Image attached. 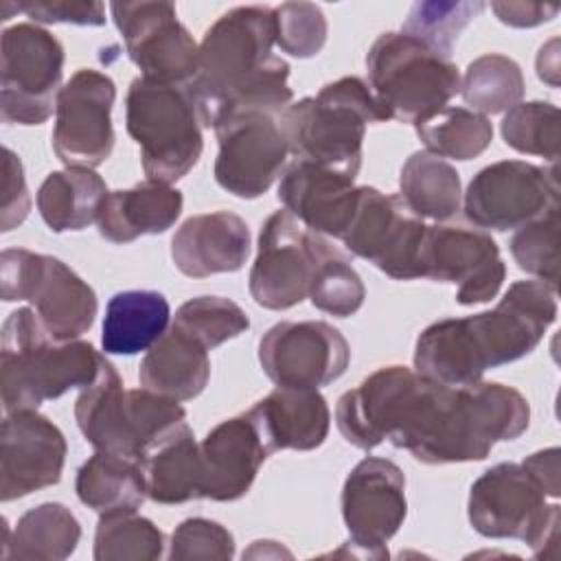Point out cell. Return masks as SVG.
<instances>
[{
    "mask_svg": "<svg viewBox=\"0 0 561 561\" xmlns=\"http://www.w3.org/2000/svg\"><path fill=\"white\" fill-rule=\"evenodd\" d=\"M116 85L94 68L77 70L59 90L53 151L66 167L96 169L114 149L112 105Z\"/></svg>",
    "mask_w": 561,
    "mask_h": 561,
    "instance_id": "16",
    "label": "cell"
},
{
    "mask_svg": "<svg viewBox=\"0 0 561 561\" xmlns=\"http://www.w3.org/2000/svg\"><path fill=\"white\" fill-rule=\"evenodd\" d=\"M107 195L105 180L94 169L66 167L46 175L35 202L53 232H70L99 221Z\"/></svg>",
    "mask_w": 561,
    "mask_h": 561,
    "instance_id": "30",
    "label": "cell"
},
{
    "mask_svg": "<svg viewBox=\"0 0 561 561\" xmlns=\"http://www.w3.org/2000/svg\"><path fill=\"white\" fill-rule=\"evenodd\" d=\"M75 419L96 451L142 460V456L175 425L186 421L180 401L149 388H125L121 375L103 357L96 379L81 388Z\"/></svg>",
    "mask_w": 561,
    "mask_h": 561,
    "instance_id": "6",
    "label": "cell"
},
{
    "mask_svg": "<svg viewBox=\"0 0 561 561\" xmlns=\"http://www.w3.org/2000/svg\"><path fill=\"white\" fill-rule=\"evenodd\" d=\"M259 362L276 386L322 388L344 375L351 362L346 337L329 322H276L259 340Z\"/></svg>",
    "mask_w": 561,
    "mask_h": 561,
    "instance_id": "18",
    "label": "cell"
},
{
    "mask_svg": "<svg viewBox=\"0 0 561 561\" xmlns=\"http://www.w3.org/2000/svg\"><path fill=\"white\" fill-rule=\"evenodd\" d=\"M147 497L158 504H184L204 497V467L199 443L184 423L164 434L140 460Z\"/></svg>",
    "mask_w": 561,
    "mask_h": 561,
    "instance_id": "28",
    "label": "cell"
},
{
    "mask_svg": "<svg viewBox=\"0 0 561 561\" xmlns=\"http://www.w3.org/2000/svg\"><path fill=\"white\" fill-rule=\"evenodd\" d=\"M103 357L85 340H55L33 309L11 311L0 346L4 412L37 410L72 388L90 386Z\"/></svg>",
    "mask_w": 561,
    "mask_h": 561,
    "instance_id": "4",
    "label": "cell"
},
{
    "mask_svg": "<svg viewBox=\"0 0 561 561\" xmlns=\"http://www.w3.org/2000/svg\"><path fill=\"white\" fill-rule=\"evenodd\" d=\"M419 140L438 158L473 160L493 140L491 121L469 107H443L427 121L414 125Z\"/></svg>",
    "mask_w": 561,
    "mask_h": 561,
    "instance_id": "34",
    "label": "cell"
},
{
    "mask_svg": "<svg viewBox=\"0 0 561 561\" xmlns=\"http://www.w3.org/2000/svg\"><path fill=\"white\" fill-rule=\"evenodd\" d=\"M125 125L147 180L173 184L202 156V118L186 85L136 77L125 96Z\"/></svg>",
    "mask_w": 561,
    "mask_h": 561,
    "instance_id": "7",
    "label": "cell"
},
{
    "mask_svg": "<svg viewBox=\"0 0 561 561\" xmlns=\"http://www.w3.org/2000/svg\"><path fill=\"white\" fill-rule=\"evenodd\" d=\"M61 430L37 410L7 412L0 425V500L11 502L61 480Z\"/></svg>",
    "mask_w": 561,
    "mask_h": 561,
    "instance_id": "21",
    "label": "cell"
},
{
    "mask_svg": "<svg viewBox=\"0 0 561 561\" xmlns=\"http://www.w3.org/2000/svg\"><path fill=\"white\" fill-rule=\"evenodd\" d=\"M276 46L298 59L316 57L327 42V18L318 4L283 2L274 7Z\"/></svg>",
    "mask_w": 561,
    "mask_h": 561,
    "instance_id": "42",
    "label": "cell"
},
{
    "mask_svg": "<svg viewBox=\"0 0 561 561\" xmlns=\"http://www.w3.org/2000/svg\"><path fill=\"white\" fill-rule=\"evenodd\" d=\"M504 142L526 156L559 160V110L548 101H526L513 105L502 118Z\"/></svg>",
    "mask_w": 561,
    "mask_h": 561,
    "instance_id": "38",
    "label": "cell"
},
{
    "mask_svg": "<svg viewBox=\"0 0 561 561\" xmlns=\"http://www.w3.org/2000/svg\"><path fill=\"white\" fill-rule=\"evenodd\" d=\"M491 11L506 26L533 28L557 18L559 7L552 4H533V2H491Z\"/></svg>",
    "mask_w": 561,
    "mask_h": 561,
    "instance_id": "46",
    "label": "cell"
},
{
    "mask_svg": "<svg viewBox=\"0 0 561 561\" xmlns=\"http://www.w3.org/2000/svg\"><path fill=\"white\" fill-rule=\"evenodd\" d=\"M465 217L484 230H517L559 206L557 167L500 160L480 169L465 191Z\"/></svg>",
    "mask_w": 561,
    "mask_h": 561,
    "instance_id": "12",
    "label": "cell"
},
{
    "mask_svg": "<svg viewBox=\"0 0 561 561\" xmlns=\"http://www.w3.org/2000/svg\"><path fill=\"white\" fill-rule=\"evenodd\" d=\"M278 543L276 541H270V539H263V541H254L245 552H243V559H259V557H289L285 552H278L272 548H276Z\"/></svg>",
    "mask_w": 561,
    "mask_h": 561,
    "instance_id": "48",
    "label": "cell"
},
{
    "mask_svg": "<svg viewBox=\"0 0 561 561\" xmlns=\"http://www.w3.org/2000/svg\"><path fill=\"white\" fill-rule=\"evenodd\" d=\"M204 497L234 502L243 497L272 454L248 412L215 425L199 443Z\"/></svg>",
    "mask_w": 561,
    "mask_h": 561,
    "instance_id": "23",
    "label": "cell"
},
{
    "mask_svg": "<svg viewBox=\"0 0 561 561\" xmlns=\"http://www.w3.org/2000/svg\"><path fill=\"white\" fill-rule=\"evenodd\" d=\"M425 224L412 215L399 195H386L373 186H359L357 208L340 239L344 248L370 261L394 280L421 278L419 256Z\"/></svg>",
    "mask_w": 561,
    "mask_h": 561,
    "instance_id": "14",
    "label": "cell"
},
{
    "mask_svg": "<svg viewBox=\"0 0 561 561\" xmlns=\"http://www.w3.org/2000/svg\"><path fill=\"white\" fill-rule=\"evenodd\" d=\"M164 552V533L136 511L101 513L94 533L96 561H156Z\"/></svg>",
    "mask_w": 561,
    "mask_h": 561,
    "instance_id": "36",
    "label": "cell"
},
{
    "mask_svg": "<svg viewBox=\"0 0 561 561\" xmlns=\"http://www.w3.org/2000/svg\"><path fill=\"white\" fill-rule=\"evenodd\" d=\"M484 2H416L412 4L401 33L427 44L440 55H451V48L460 33L469 26L473 18L484 11Z\"/></svg>",
    "mask_w": 561,
    "mask_h": 561,
    "instance_id": "39",
    "label": "cell"
},
{
    "mask_svg": "<svg viewBox=\"0 0 561 561\" xmlns=\"http://www.w3.org/2000/svg\"><path fill=\"white\" fill-rule=\"evenodd\" d=\"M248 414L272 454L280 449H316L331 427V412L318 388L276 386Z\"/></svg>",
    "mask_w": 561,
    "mask_h": 561,
    "instance_id": "25",
    "label": "cell"
},
{
    "mask_svg": "<svg viewBox=\"0 0 561 561\" xmlns=\"http://www.w3.org/2000/svg\"><path fill=\"white\" fill-rule=\"evenodd\" d=\"M2 559H68L81 539V524L72 511L59 502H44L28 508L9 530L2 519Z\"/></svg>",
    "mask_w": 561,
    "mask_h": 561,
    "instance_id": "31",
    "label": "cell"
},
{
    "mask_svg": "<svg viewBox=\"0 0 561 561\" xmlns=\"http://www.w3.org/2000/svg\"><path fill=\"white\" fill-rule=\"evenodd\" d=\"M307 298L316 309L337 318H348L359 311L366 298L362 276L355 272L348 256L324 237L320 241L318 263Z\"/></svg>",
    "mask_w": 561,
    "mask_h": 561,
    "instance_id": "37",
    "label": "cell"
},
{
    "mask_svg": "<svg viewBox=\"0 0 561 561\" xmlns=\"http://www.w3.org/2000/svg\"><path fill=\"white\" fill-rule=\"evenodd\" d=\"M335 423L357 449L388 440L419 462L449 465L484 460L495 443L519 438L530 405L513 386L482 379L447 386L392 364L337 399Z\"/></svg>",
    "mask_w": 561,
    "mask_h": 561,
    "instance_id": "1",
    "label": "cell"
},
{
    "mask_svg": "<svg viewBox=\"0 0 561 561\" xmlns=\"http://www.w3.org/2000/svg\"><path fill=\"white\" fill-rule=\"evenodd\" d=\"M4 153V178H2V206H0V230L9 232L18 228L31 210V195L24 180V167L22 160L9 149H2Z\"/></svg>",
    "mask_w": 561,
    "mask_h": 561,
    "instance_id": "45",
    "label": "cell"
},
{
    "mask_svg": "<svg viewBox=\"0 0 561 561\" xmlns=\"http://www.w3.org/2000/svg\"><path fill=\"white\" fill-rule=\"evenodd\" d=\"M75 491L81 504L96 513L136 511L147 497V480L140 460L94 451L79 467Z\"/></svg>",
    "mask_w": 561,
    "mask_h": 561,
    "instance_id": "32",
    "label": "cell"
},
{
    "mask_svg": "<svg viewBox=\"0 0 561 561\" xmlns=\"http://www.w3.org/2000/svg\"><path fill=\"white\" fill-rule=\"evenodd\" d=\"M559 39H550L546 46L539 48L537 55V75L541 81L550 83L552 88L559 85V53H557Z\"/></svg>",
    "mask_w": 561,
    "mask_h": 561,
    "instance_id": "47",
    "label": "cell"
},
{
    "mask_svg": "<svg viewBox=\"0 0 561 561\" xmlns=\"http://www.w3.org/2000/svg\"><path fill=\"white\" fill-rule=\"evenodd\" d=\"M116 28L140 77L188 85L197 70V53L188 28L171 2H112Z\"/></svg>",
    "mask_w": 561,
    "mask_h": 561,
    "instance_id": "17",
    "label": "cell"
},
{
    "mask_svg": "<svg viewBox=\"0 0 561 561\" xmlns=\"http://www.w3.org/2000/svg\"><path fill=\"white\" fill-rule=\"evenodd\" d=\"M171 561H228L234 557V537L219 522L206 517H188L180 522L169 543Z\"/></svg>",
    "mask_w": 561,
    "mask_h": 561,
    "instance_id": "43",
    "label": "cell"
},
{
    "mask_svg": "<svg viewBox=\"0 0 561 561\" xmlns=\"http://www.w3.org/2000/svg\"><path fill=\"white\" fill-rule=\"evenodd\" d=\"M390 121L368 83L342 77L320 88L316 96L289 103L278 116L289 153L348 178L362 169L368 123Z\"/></svg>",
    "mask_w": 561,
    "mask_h": 561,
    "instance_id": "5",
    "label": "cell"
},
{
    "mask_svg": "<svg viewBox=\"0 0 561 561\" xmlns=\"http://www.w3.org/2000/svg\"><path fill=\"white\" fill-rule=\"evenodd\" d=\"M368 88L388 118L419 125L460 92L451 57L401 33H381L366 53Z\"/></svg>",
    "mask_w": 561,
    "mask_h": 561,
    "instance_id": "8",
    "label": "cell"
},
{
    "mask_svg": "<svg viewBox=\"0 0 561 561\" xmlns=\"http://www.w3.org/2000/svg\"><path fill=\"white\" fill-rule=\"evenodd\" d=\"M18 11L26 13L33 22L42 24H77V26H103L105 7L101 2L83 0H53V2H22Z\"/></svg>",
    "mask_w": 561,
    "mask_h": 561,
    "instance_id": "44",
    "label": "cell"
},
{
    "mask_svg": "<svg viewBox=\"0 0 561 561\" xmlns=\"http://www.w3.org/2000/svg\"><path fill=\"white\" fill-rule=\"evenodd\" d=\"M408 515L405 476L388 458L359 460L342 486V519L357 557L388 559V541Z\"/></svg>",
    "mask_w": 561,
    "mask_h": 561,
    "instance_id": "15",
    "label": "cell"
},
{
    "mask_svg": "<svg viewBox=\"0 0 561 561\" xmlns=\"http://www.w3.org/2000/svg\"><path fill=\"white\" fill-rule=\"evenodd\" d=\"M169 300L153 289H127L107 300L101 344L107 355L149 351L169 329Z\"/></svg>",
    "mask_w": 561,
    "mask_h": 561,
    "instance_id": "29",
    "label": "cell"
},
{
    "mask_svg": "<svg viewBox=\"0 0 561 561\" xmlns=\"http://www.w3.org/2000/svg\"><path fill=\"white\" fill-rule=\"evenodd\" d=\"M421 278L454 283L456 302L469 307L497 296L506 265L491 234L462 226H427L419 256Z\"/></svg>",
    "mask_w": 561,
    "mask_h": 561,
    "instance_id": "19",
    "label": "cell"
},
{
    "mask_svg": "<svg viewBox=\"0 0 561 561\" xmlns=\"http://www.w3.org/2000/svg\"><path fill=\"white\" fill-rule=\"evenodd\" d=\"M460 94L473 112L500 114L522 103L524 75L515 59L486 53L473 59L460 79Z\"/></svg>",
    "mask_w": 561,
    "mask_h": 561,
    "instance_id": "35",
    "label": "cell"
},
{
    "mask_svg": "<svg viewBox=\"0 0 561 561\" xmlns=\"http://www.w3.org/2000/svg\"><path fill=\"white\" fill-rule=\"evenodd\" d=\"M554 320L557 287L539 278L515 280L493 309L423 329L414 346V368L447 386L480 381L489 368L533 353Z\"/></svg>",
    "mask_w": 561,
    "mask_h": 561,
    "instance_id": "3",
    "label": "cell"
},
{
    "mask_svg": "<svg viewBox=\"0 0 561 561\" xmlns=\"http://www.w3.org/2000/svg\"><path fill=\"white\" fill-rule=\"evenodd\" d=\"M469 524L491 539H519L535 557H552L561 506L524 462H497L469 491Z\"/></svg>",
    "mask_w": 561,
    "mask_h": 561,
    "instance_id": "9",
    "label": "cell"
},
{
    "mask_svg": "<svg viewBox=\"0 0 561 561\" xmlns=\"http://www.w3.org/2000/svg\"><path fill=\"white\" fill-rule=\"evenodd\" d=\"M184 197L164 182L145 180L112 191L99 215V234L112 243H129L145 234L167 232L182 215Z\"/></svg>",
    "mask_w": 561,
    "mask_h": 561,
    "instance_id": "26",
    "label": "cell"
},
{
    "mask_svg": "<svg viewBox=\"0 0 561 561\" xmlns=\"http://www.w3.org/2000/svg\"><path fill=\"white\" fill-rule=\"evenodd\" d=\"M355 178L296 160L280 178L278 199L305 228L342 239L357 208Z\"/></svg>",
    "mask_w": 561,
    "mask_h": 561,
    "instance_id": "22",
    "label": "cell"
},
{
    "mask_svg": "<svg viewBox=\"0 0 561 561\" xmlns=\"http://www.w3.org/2000/svg\"><path fill=\"white\" fill-rule=\"evenodd\" d=\"M248 224L228 210L188 217L171 239L175 267L191 278L239 272L250 254Z\"/></svg>",
    "mask_w": 561,
    "mask_h": 561,
    "instance_id": "24",
    "label": "cell"
},
{
    "mask_svg": "<svg viewBox=\"0 0 561 561\" xmlns=\"http://www.w3.org/2000/svg\"><path fill=\"white\" fill-rule=\"evenodd\" d=\"M399 197L419 219L447 221L460 210V175L447 160L414 151L401 167Z\"/></svg>",
    "mask_w": 561,
    "mask_h": 561,
    "instance_id": "33",
    "label": "cell"
},
{
    "mask_svg": "<svg viewBox=\"0 0 561 561\" xmlns=\"http://www.w3.org/2000/svg\"><path fill=\"white\" fill-rule=\"evenodd\" d=\"M219 151L215 158L217 184L241 199L270 191L287 160V142L278 116L248 112L215 127Z\"/></svg>",
    "mask_w": 561,
    "mask_h": 561,
    "instance_id": "20",
    "label": "cell"
},
{
    "mask_svg": "<svg viewBox=\"0 0 561 561\" xmlns=\"http://www.w3.org/2000/svg\"><path fill=\"white\" fill-rule=\"evenodd\" d=\"M322 234L305 228L289 210L272 213L261 232L248 289L256 305L283 311L309 296Z\"/></svg>",
    "mask_w": 561,
    "mask_h": 561,
    "instance_id": "13",
    "label": "cell"
},
{
    "mask_svg": "<svg viewBox=\"0 0 561 561\" xmlns=\"http://www.w3.org/2000/svg\"><path fill=\"white\" fill-rule=\"evenodd\" d=\"M173 324L213 351L224 342L245 333L250 329V318L237 302L228 298L197 296L186 300L175 311Z\"/></svg>",
    "mask_w": 561,
    "mask_h": 561,
    "instance_id": "40",
    "label": "cell"
},
{
    "mask_svg": "<svg viewBox=\"0 0 561 561\" xmlns=\"http://www.w3.org/2000/svg\"><path fill=\"white\" fill-rule=\"evenodd\" d=\"M511 254L519 270L557 287L559 280V206L524 224L511 237Z\"/></svg>",
    "mask_w": 561,
    "mask_h": 561,
    "instance_id": "41",
    "label": "cell"
},
{
    "mask_svg": "<svg viewBox=\"0 0 561 561\" xmlns=\"http://www.w3.org/2000/svg\"><path fill=\"white\" fill-rule=\"evenodd\" d=\"M0 291L4 302L28 300L55 340H77L94 324V289L61 259L9 248L0 254Z\"/></svg>",
    "mask_w": 561,
    "mask_h": 561,
    "instance_id": "10",
    "label": "cell"
},
{
    "mask_svg": "<svg viewBox=\"0 0 561 561\" xmlns=\"http://www.w3.org/2000/svg\"><path fill=\"white\" fill-rule=\"evenodd\" d=\"M274 44L272 7H234L206 28L186 85L204 127L248 112L283 114L294 94L289 64L272 53Z\"/></svg>",
    "mask_w": 561,
    "mask_h": 561,
    "instance_id": "2",
    "label": "cell"
},
{
    "mask_svg": "<svg viewBox=\"0 0 561 561\" xmlns=\"http://www.w3.org/2000/svg\"><path fill=\"white\" fill-rule=\"evenodd\" d=\"M64 46L46 28L20 22L2 31L0 118L7 125H42L57 107Z\"/></svg>",
    "mask_w": 561,
    "mask_h": 561,
    "instance_id": "11",
    "label": "cell"
},
{
    "mask_svg": "<svg viewBox=\"0 0 561 561\" xmlns=\"http://www.w3.org/2000/svg\"><path fill=\"white\" fill-rule=\"evenodd\" d=\"M138 379L145 388L158 394L175 401H191L204 392L210 379L208 348L171 322L164 335L145 351L138 366Z\"/></svg>",
    "mask_w": 561,
    "mask_h": 561,
    "instance_id": "27",
    "label": "cell"
}]
</instances>
